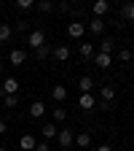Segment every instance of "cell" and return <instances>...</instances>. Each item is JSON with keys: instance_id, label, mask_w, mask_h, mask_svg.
Returning a JSON list of instances; mask_svg holds the SVG:
<instances>
[{"instance_id": "1", "label": "cell", "mask_w": 134, "mask_h": 151, "mask_svg": "<svg viewBox=\"0 0 134 151\" xmlns=\"http://www.w3.org/2000/svg\"><path fill=\"white\" fill-rule=\"evenodd\" d=\"M27 46H30V49H40V46H46V35H43V30H32L30 38H27Z\"/></svg>"}, {"instance_id": "2", "label": "cell", "mask_w": 134, "mask_h": 151, "mask_svg": "<svg viewBox=\"0 0 134 151\" xmlns=\"http://www.w3.org/2000/svg\"><path fill=\"white\" fill-rule=\"evenodd\" d=\"M16 92H19V81L16 78H6L3 86H0V100H3L6 94H16Z\"/></svg>"}, {"instance_id": "3", "label": "cell", "mask_w": 134, "mask_h": 151, "mask_svg": "<svg viewBox=\"0 0 134 151\" xmlns=\"http://www.w3.org/2000/svg\"><path fill=\"white\" fill-rule=\"evenodd\" d=\"M27 57H30V54H27L24 49H13V51L8 54V60H11V65H16V68H22V65L27 62Z\"/></svg>"}, {"instance_id": "4", "label": "cell", "mask_w": 134, "mask_h": 151, "mask_svg": "<svg viewBox=\"0 0 134 151\" xmlns=\"http://www.w3.org/2000/svg\"><path fill=\"white\" fill-rule=\"evenodd\" d=\"M56 140H59V146H62V148H70V146L75 143V135H72V129H59Z\"/></svg>"}, {"instance_id": "5", "label": "cell", "mask_w": 134, "mask_h": 151, "mask_svg": "<svg viewBox=\"0 0 134 151\" xmlns=\"http://www.w3.org/2000/svg\"><path fill=\"white\" fill-rule=\"evenodd\" d=\"M78 105H81L83 111H94V108H97V100H94L91 92H86V94H81V97H78Z\"/></svg>"}, {"instance_id": "6", "label": "cell", "mask_w": 134, "mask_h": 151, "mask_svg": "<svg viewBox=\"0 0 134 151\" xmlns=\"http://www.w3.org/2000/svg\"><path fill=\"white\" fill-rule=\"evenodd\" d=\"M83 32H86V24L83 22H70L67 24V35L70 38H83Z\"/></svg>"}, {"instance_id": "7", "label": "cell", "mask_w": 134, "mask_h": 151, "mask_svg": "<svg viewBox=\"0 0 134 151\" xmlns=\"http://www.w3.org/2000/svg\"><path fill=\"white\" fill-rule=\"evenodd\" d=\"M99 97H102V103H107V105H113V100H116V86H99Z\"/></svg>"}, {"instance_id": "8", "label": "cell", "mask_w": 134, "mask_h": 151, "mask_svg": "<svg viewBox=\"0 0 134 151\" xmlns=\"http://www.w3.org/2000/svg\"><path fill=\"white\" fill-rule=\"evenodd\" d=\"M91 11H94V16H97V19H102V16L110 11V3H107V0H97V3L91 6Z\"/></svg>"}, {"instance_id": "9", "label": "cell", "mask_w": 134, "mask_h": 151, "mask_svg": "<svg viewBox=\"0 0 134 151\" xmlns=\"http://www.w3.org/2000/svg\"><path fill=\"white\" fill-rule=\"evenodd\" d=\"M51 54H54L59 62H67V60H70V46H67V43H62V46H56Z\"/></svg>"}, {"instance_id": "10", "label": "cell", "mask_w": 134, "mask_h": 151, "mask_svg": "<svg viewBox=\"0 0 134 151\" xmlns=\"http://www.w3.org/2000/svg\"><path fill=\"white\" fill-rule=\"evenodd\" d=\"M94 65H97V68H102V70H107L110 65H113V60H110V54H94Z\"/></svg>"}, {"instance_id": "11", "label": "cell", "mask_w": 134, "mask_h": 151, "mask_svg": "<svg viewBox=\"0 0 134 151\" xmlns=\"http://www.w3.org/2000/svg\"><path fill=\"white\" fill-rule=\"evenodd\" d=\"M51 97H54L56 103H65V100H67V86H62V84H56V86L51 89Z\"/></svg>"}, {"instance_id": "12", "label": "cell", "mask_w": 134, "mask_h": 151, "mask_svg": "<svg viewBox=\"0 0 134 151\" xmlns=\"http://www.w3.org/2000/svg\"><path fill=\"white\" fill-rule=\"evenodd\" d=\"M19 146H22V151H35L38 140H35L32 135H22V138H19Z\"/></svg>"}, {"instance_id": "13", "label": "cell", "mask_w": 134, "mask_h": 151, "mask_svg": "<svg viewBox=\"0 0 134 151\" xmlns=\"http://www.w3.org/2000/svg\"><path fill=\"white\" fill-rule=\"evenodd\" d=\"M89 30H91L94 35H102V32H105V19H97V16H94L91 22H89Z\"/></svg>"}, {"instance_id": "14", "label": "cell", "mask_w": 134, "mask_h": 151, "mask_svg": "<svg viewBox=\"0 0 134 151\" xmlns=\"http://www.w3.org/2000/svg\"><path fill=\"white\" fill-rule=\"evenodd\" d=\"M43 113H46V105H43L40 100H35V103L30 105V116H32V119H40Z\"/></svg>"}, {"instance_id": "15", "label": "cell", "mask_w": 134, "mask_h": 151, "mask_svg": "<svg viewBox=\"0 0 134 151\" xmlns=\"http://www.w3.org/2000/svg\"><path fill=\"white\" fill-rule=\"evenodd\" d=\"M113 49H116V38H105V41H99V54H110Z\"/></svg>"}, {"instance_id": "16", "label": "cell", "mask_w": 134, "mask_h": 151, "mask_svg": "<svg viewBox=\"0 0 134 151\" xmlns=\"http://www.w3.org/2000/svg\"><path fill=\"white\" fill-rule=\"evenodd\" d=\"M78 86H81V94H86V92H91V89H94V78H91V76H81Z\"/></svg>"}, {"instance_id": "17", "label": "cell", "mask_w": 134, "mask_h": 151, "mask_svg": "<svg viewBox=\"0 0 134 151\" xmlns=\"http://www.w3.org/2000/svg\"><path fill=\"white\" fill-rule=\"evenodd\" d=\"M121 19H123V22H134V3H123V8H121Z\"/></svg>"}, {"instance_id": "18", "label": "cell", "mask_w": 134, "mask_h": 151, "mask_svg": "<svg viewBox=\"0 0 134 151\" xmlns=\"http://www.w3.org/2000/svg\"><path fill=\"white\" fill-rule=\"evenodd\" d=\"M75 146H78V148H89V146H91V135H89V132L75 135Z\"/></svg>"}, {"instance_id": "19", "label": "cell", "mask_w": 134, "mask_h": 151, "mask_svg": "<svg viewBox=\"0 0 134 151\" xmlns=\"http://www.w3.org/2000/svg\"><path fill=\"white\" fill-rule=\"evenodd\" d=\"M81 57H83V60H94V43H81Z\"/></svg>"}, {"instance_id": "20", "label": "cell", "mask_w": 134, "mask_h": 151, "mask_svg": "<svg viewBox=\"0 0 134 151\" xmlns=\"http://www.w3.org/2000/svg\"><path fill=\"white\" fill-rule=\"evenodd\" d=\"M11 32H13V27H11V24H6V22H0V43H6L8 38H11Z\"/></svg>"}, {"instance_id": "21", "label": "cell", "mask_w": 134, "mask_h": 151, "mask_svg": "<svg viewBox=\"0 0 134 151\" xmlns=\"http://www.w3.org/2000/svg\"><path fill=\"white\" fill-rule=\"evenodd\" d=\"M56 135H59L56 124H43V138H46V140H51V138H56Z\"/></svg>"}, {"instance_id": "22", "label": "cell", "mask_w": 134, "mask_h": 151, "mask_svg": "<svg viewBox=\"0 0 134 151\" xmlns=\"http://www.w3.org/2000/svg\"><path fill=\"white\" fill-rule=\"evenodd\" d=\"M48 54H51V49H48V43H46V46H40V49H35V60L43 62V60H48Z\"/></svg>"}, {"instance_id": "23", "label": "cell", "mask_w": 134, "mask_h": 151, "mask_svg": "<svg viewBox=\"0 0 134 151\" xmlns=\"http://www.w3.org/2000/svg\"><path fill=\"white\" fill-rule=\"evenodd\" d=\"M35 8L40 11V14H51L54 11V3H51V0H40V3H35Z\"/></svg>"}, {"instance_id": "24", "label": "cell", "mask_w": 134, "mask_h": 151, "mask_svg": "<svg viewBox=\"0 0 134 151\" xmlns=\"http://www.w3.org/2000/svg\"><path fill=\"white\" fill-rule=\"evenodd\" d=\"M131 57H134V51H131V49H126V46H123V49H118V60H121V62H131Z\"/></svg>"}, {"instance_id": "25", "label": "cell", "mask_w": 134, "mask_h": 151, "mask_svg": "<svg viewBox=\"0 0 134 151\" xmlns=\"http://www.w3.org/2000/svg\"><path fill=\"white\" fill-rule=\"evenodd\" d=\"M30 8H35L32 0H16V11H30Z\"/></svg>"}, {"instance_id": "26", "label": "cell", "mask_w": 134, "mask_h": 151, "mask_svg": "<svg viewBox=\"0 0 134 151\" xmlns=\"http://www.w3.org/2000/svg\"><path fill=\"white\" fill-rule=\"evenodd\" d=\"M54 11H59V14H67V11H70V3H67V0H59V3H54Z\"/></svg>"}, {"instance_id": "27", "label": "cell", "mask_w": 134, "mask_h": 151, "mask_svg": "<svg viewBox=\"0 0 134 151\" xmlns=\"http://www.w3.org/2000/svg\"><path fill=\"white\" fill-rule=\"evenodd\" d=\"M67 119V111L65 108H54V122H65Z\"/></svg>"}, {"instance_id": "28", "label": "cell", "mask_w": 134, "mask_h": 151, "mask_svg": "<svg viewBox=\"0 0 134 151\" xmlns=\"http://www.w3.org/2000/svg\"><path fill=\"white\" fill-rule=\"evenodd\" d=\"M3 103H6L8 108H13V105H19V97H16V94H6V97H3Z\"/></svg>"}, {"instance_id": "29", "label": "cell", "mask_w": 134, "mask_h": 151, "mask_svg": "<svg viewBox=\"0 0 134 151\" xmlns=\"http://www.w3.org/2000/svg\"><path fill=\"white\" fill-rule=\"evenodd\" d=\"M35 151H51V148H48V143H46V140H40V143L35 146Z\"/></svg>"}, {"instance_id": "30", "label": "cell", "mask_w": 134, "mask_h": 151, "mask_svg": "<svg viewBox=\"0 0 134 151\" xmlns=\"http://www.w3.org/2000/svg\"><path fill=\"white\" fill-rule=\"evenodd\" d=\"M94 151H113V148H110V146L105 143V146H97V148H94Z\"/></svg>"}, {"instance_id": "31", "label": "cell", "mask_w": 134, "mask_h": 151, "mask_svg": "<svg viewBox=\"0 0 134 151\" xmlns=\"http://www.w3.org/2000/svg\"><path fill=\"white\" fill-rule=\"evenodd\" d=\"M3 132H8V127H6V122L0 119V135H3Z\"/></svg>"}, {"instance_id": "32", "label": "cell", "mask_w": 134, "mask_h": 151, "mask_svg": "<svg viewBox=\"0 0 134 151\" xmlns=\"http://www.w3.org/2000/svg\"><path fill=\"white\" fill-rule=\"evenodd\" d=\"M0 151H8V148H6V146H0Z\"/></svg>"}, {"instance_id": "33", "label": "cell", "mask_w": 134, "mask_h": 151, "mask_svg": "<svg viewBox=\"0 0 134 151\" xmlns=\"http://www.w3.org/2000/svg\"><path fill=\"white\" fill-rule=\"evenodd\" d=\"M0 68H3V65H0Z\"/></svg>"}]
</instances>
